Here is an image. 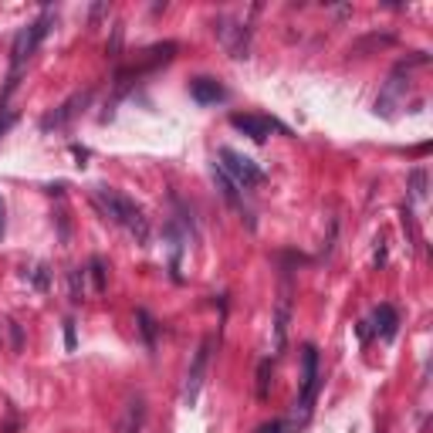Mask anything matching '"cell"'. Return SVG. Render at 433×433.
<instances>
[{
    "label": "cell",
    "mask_w": 433,
    "mask_h": 433,
    "mask_svg": "<svg viewBox=\"0 0 433 433\" xmlns=\"http://www.w3.org/2000/svg\"><path fill=\"white\" fill-rule=\"evenodd\" d=\"M92 204L99 206V213L105 220H112L115 227L129 230V237L136 244H142V247L149 244V217H146V210L136 200H129L126 193H119L112 186H92Z\"/></svg>",
    "instance_id": "6da1fadb"
},
{
    "label": "cell",
    "mask_w": 433,
    "mask_h": 433,
    "mask_svg": "<svg viewBox=\"0 0 433 433\" xmlns=\"http://www.w3.org/2000/svg\"><path fill=\"white\" fill-rule=\"evenodd\" d=\"M51 24H54V14H51V10H44L38 21H31L27 27H21V31H17V38H14V48H10V81H7V92H14V88H17L21 68H24L27 61H31V54L38 51V44L48 38Z\"/></svg>",
    "instance_id": "7a4b0ae2"
},
{
    "label": "cell",
    "mask_w": 433,
    "mask_h": 433,
    "mask_svg": "<svg viewBox=\"0 0 433 433\" xmlns=\"http://www.w3.org/2000/svg\"><path fill=\"white\" fill-rule=\"evenodd\" d=\"M318 386H322V376H318V349L305 345L302 349V393H298V403H295V427H302L308 416H311Z\"/></svg>",
    "instance_id": "3957f363"
},
{
    "label": "cell",
    "mask_w": 433,
    "mask_h": 433,
    "mask_svg": "<svg viewBox=\"0 0 433 433\" xmlns=\"http://www.w3.org/2000/svg\"><path fill=\"white\" fill-rule=\"evenodd\" d=\"M220 170L227 173V179L237 186V190H254V186H261L264 183V170L257 166L254 159H247V156H240L237 149H230V146H224L220 149Z\"/></svg>",
    "instance_id": "277c9868"
},
{
    "label": "cell",
    "mask_w": 433,
    "mask_h": 433,
    "mask_svg": "<svg viewBox=\"0 0 433 433\" xmlns=\"http://www.w3.org/2000/svg\"><path fill=\"white\" fill-rule=\"evenodd\" d=\"M407 88H409V78L403 75V65H400L393 75L386 78V85H382L379 99H376V115H382V119H396V112H400L403 102H407Z\"/></svg>",
    "instance_id": "5b68a950"
},
{
    "label": "cell",
    "mask_w": 433,
    "mask_h": 433,
    "mask_svg": "<svg viewBox=\"0 0 433 433\" xmlns=\"http://www.w3.org/2000/svg\"><path fill=\"white\" fill-rule=\"evenodd\" d=\"M210 349H213V338L206 335L197 349V356L190 362V373H186V386H183V407H197L200 400V389H204V379H206V366H210Z\"/></svg>",
    "instance_id": "8992f818"
},
{
    "label": "cell",
    "mask_w": 433,
    "mask_h": 433,
    "mask_svg": "<svg viewBox=\"0 0 433 433\" xmlns=\"http://www.w3.org/2000/svg\"><path fill=\"white\" fill-rule=\"evenodd\" d=\"M213 31H217V38H220V44L227 48L230 58H237V61L247 58V51H251V27L247 24H237V21L220 17Z\"/></svg>",
    "instance_id": "52a82bcc"
},
{
    "label": "cell",
    "mask_w": 433,
    "mask_h": 433,
    "mask_svg": "<svg viewBox=\"0 0 433 433\" xmlns=\"http://www.w3.org/2000/svg\"><path fill=\"white\" fill-rule=\"evenodd\" d=\"M230 126L237 129V132H244V136H251L254 142H264L271 132H288V129L278 126L275 119H268V115H251V112H234V115H230Z\"/></svg>",
    "instance_id": "ba28073f"
},
{
    "label": "cell",
    "mask_w": 433,
    "mask_h": 433,
    "mask_svg": "<svg viewBox=\"0 0 433 433\" xmlns=\"http://www.w3.org/2000/svg\"><path fill=\"white\" fill-rule=\"evenodd\" d=\"M88 102H92V92H88V88H85V92H75V95H72L68 102H61L58 108H54V112H48V115L41 119V132H51V129H65Z\"/></svg>",
    "instance_id": "9c48e42d"
},
{
    "label": "cell",
    "mask_w": 433,
    "mask_h": 433,
    "mask_svg": "<svg viewBox=\"0 0 433 433\" xmlns=\"http://www.w3.org/2000/svg\"><path fill=\"white\" fill-rule=\"evenodd\" d=\"M190 95H193V102L200 105H217L227 99V92H224V85L217 78H193L190 81Z\"/></svg>",
    "instance_id": "30bf717a"
},
{
    "label": "cell",
    "mask_w": 433,
    "mask_h": 433,
    "mask_svg": "<svg viewBox=\"0 0 433 433\" xmlns=\"http://www.w3.org/2000/svg\"><path fill=\"white\" fill-rule=\"evenodd\" d=\"M376 332H379L382 342H393V338H396V332H400V311L393 305L376 308Z\"/></svg>",
    "instance_id": "8fae6325"
},
{
    "label": "cell",
    "mask_w": 433,
    "mask_h": 433,
    "mask_svg": "<svg viewBox=\"0 0 433 433\" xmlns=\"http://www.w3.org/2000/svg\"><path fill=\"white\" fill-rule=\"evenodd\" d=\"M288 322H291V305H288V295H284L278 305V315H275V352H284V345H288Z\"/></svg>",
    "instance_id": "7c38bea8"
},
{
    "label": "cell",
    "mask_w": 433,
    "mask_h": 433,
    "mask_svg": "<svg viewBox=\"0 0 433 433\" xmlns=\"http://www.w3.org/2000/svg\"><path fill=\"white\" fill-rule=\"evenodd\" d=\"M142 420H146V400L136 396V400L129 403L126 420H122V433H142Z\"/></svg>",
    "instance_id": "4fadbf2b"
},
{
    "label": "cell",
    "mask_w": 433,
    "mask_h": 433,
    "mask_svg": "<svg viewBox=\"0 0 433 433\" xmlns=\"http://www.w3.org/2000/svg\"><path fill=\"white\" fill-rule=\"evenodd\" d=\"M271 373H275L271 359H261V366H257V400H268V393H271Z\"/></svg>",
    "instance_id": "5bb4252c"
},
{
    "label": "cell",
    "mask_w": 433,
    "mask_h": 433,
    "mask_svg": "<svg viewBox=\"0 0 433 433\" xmlns=\"http://www.w3.org/2000/svg\"><path fill=\"white\" fill-rule=\"evenodd\" d=\"M136 318H139V332L146 335V349L153 352V349H156V322H153V315H149L146 308H139V311H136Z\"/></svg>",
    "instance_id": "9a60e30c"
},
{
    "label": "cell",
    "mask_w": 433,
    "mask_h": 433,
    "mask_svg": "<svg viewBox=\"0 0 433 433\" xmlns=\"http://www.w3.org/2000/svg\"><path fill=\"white\" fill-rule=\"evenodd\" d=\"M213 179H217V186L224 190V197H227L230 204H234V206H240V190H237V186L230 183V179H227V173H224L220 166H213Z\"/></svg>",
    "instance_id": "2e32d148"
},
{
    "label": "cell",
    "mask_w": 433,
    "mask_h": 433,
    "mask_svg": "<svg viewBox=\"0 0 433 433\" xmlns=\"http://www.w3.org/2000/svg\"><path fill=\"white\" fill-rule=\"evenodd\" d=\"M85 268H72L68 271V291H72V302H81L85 298Z\"/></svg>",
    "instance_id": "e0dca14e"
},
{
    "label": "cell",
    "mask_w": 433,
    "mask_h": 433,
    "mask_svg": "<svg viewBox=\"0 0 433 433\" xmlns=\"http://www.w3.org/2000/svg\"><path fill=\"white\" fill-rule=\"evenodd\" d=\"M409 193H413V200H427V170L423 166H416L409 173Z\"/></svg>",
    "instance_id": "ac0fdd59"
},
{
    "label": "cell",
    "mask_w": 433,
    "mask_h": 433,
    "mask_svg": "<svg viewBox=\"0 0 433 433\" xmlns=\"http://www.w3.org/2000/svg\"><path fill=\"white\" fill-rule=\"evenodd\" d=\"M27 278H31V284H34L38 291H48V284H51V275H48V264H38L34 271H27Z\"/></svg>",
    "instance_id": "d6986e66"
},
{
    "label": "cell",
    "mask_w": 433,
    "mask_h": 433,
    "mask_svg": "<svg viewBox=\"0 0 433 433\" xmlns=\"http://www.w3.org/2000/svg\"><path fill=\"white\" fill-rule=\"evenodd\" d=\"M88 275L95 281V291H105V261L102 257H92V261H88Z\"/></svg>",
    "instance_id": "ffe728a7"
},
{
    "label": "cell",
    "mask_w": 433,
    "mask_h": 433,
    "mask_svg": "<svg viewBox=\"0 0 433 433\" xmlns=\"http://www.w3.org/2000/svg\"><path fill=\"white\" fill-rule=\"evenodd\" d=\"M65 349H68V352H75V349H78V338H75V322H72V318L65 322Z\"/></svg>",
    "instance_id": "44dd1931"
},
{
    "label": "cell",
    "mask_w": 433,
    "mask_h": 433,
    "mask_svg": "<svg viewBox=\"0 0 433 433\" xmlns=\"http://www.w3.org/2000/svg\"><path fill=\"white\" fill-rule=\"evenodd\" d=\"M119 48H122V24H115V31H112V44H108L105 51L112 54V58H119Z\"/></svg>",
    "instance_id": "7402d4cb"
},
{
    "label": "cell",
    "mask_w": 433,
    "mask_h": 433,
    "mask_svg": "<svg viewBox=\"0 0 433 433\" xmlns=\"http://www.w3.org/2000/svg\"><path fill=\"white\" fill-rule=\"evenodd\" d=\"M14 122H17V115H14V112H3V115H0V139L7 136V129L14 126Z\"/></svg>",
    "instance_id": "603a6c76"
},
{
    "label": "cell",
    "mask_w": 433,
    "mask_h": 433,
    "mask_svg": "<svg viewBox=\"0 0 433 433\" xmlns=\"http://www.w3.org/2000/svg\"><path fill=\"white\" fill-rule=\"evenodd\" d=\"M288 427L281 423V420H271V423H264V427H257V433H284Z\"/></svg>",
    "instance_id": "cb8c5ba5"
},
{
    "label": "cell",
    "mask_w": 433,
    "mask_h": 433,
    "mask_svg": "<svg viewBox=\"0 0 433 433\" xmlns=\"http://www.w3.org/2000/svg\"><path fill=\"white\" fill-rule=\"evenodd\" d=\"M373 264H376V268H382V264H386V240H379V247H376V257H373Z\"/></svg>",
    "instance_id": "d4e9b609"
},
{
    "label": "cell",
    "mask_w": 433,
    "mask_h": 433,
    "mask_svg": "<svg viewBox=\"0 0 433 433\" xmlns=\"http://www.w3.org/2000/svg\"><path fill=\"white\" fill-rule=\"evenodd\" d=\"M102 14H108V3H95V7H92V14H88V17H92V24H95Z\"/></svg>",
    "instance_id": "484cf974"
},
{
    "label": "cell",
    "mask_w": 433,
    "mask_h": 433,
    "mask_svg": "<svg viewBox=\"0 0 433 433\" xmlns=\"http://www.w3.org/2000/svg\"><path fill=\"white\" fill-rule=\"evenodd\" d=\"M7 234V206H3V197H0V240Z\"/></svg>",
    "instance_id": "4316f807"
}]
</instances>
